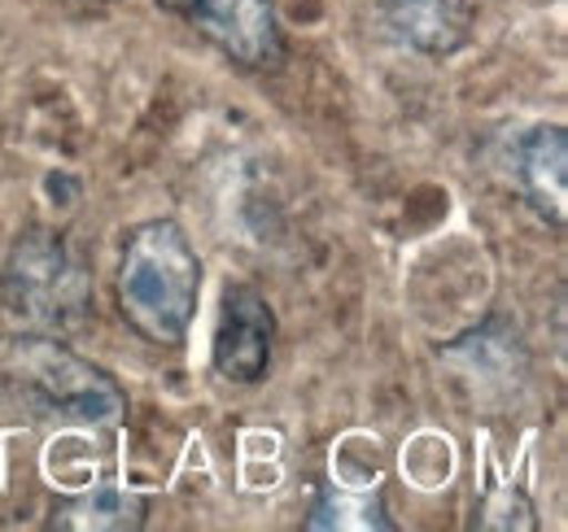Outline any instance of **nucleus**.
Masks as SVG:
<instances>
[{"instance_id": "nucleus-9", "label": "nucleus", "mask_w": 568, "mask_h": 532, "mask_svg": "<svg viewBox=\"0 0 568 532\" xmlns=\"http://www.w3.org/2000/svg\"><path fill=\"white\" fill-rule=\"evenodd\" d=\"M346 515H363L372 529H381V532L394 529V520L385 515L381 502H372V498H351V493H324V498L315 502L306 529H346Z\"/></svg>"}, {"instance_id": "nucleus-2", "label": "nucleus", "mask_w": 568, "mask_h": 532, "mask_svg": "<svg viewBox=\"0 0 568 532\" xmlns=\"http://www.w3.org/2000/svg\"><path fill=\"white\" fill-rule=\"evenodd\" d=\"M0 310L22 336H67L92 315V279L62 232L13 236L0 266Z\"/></svg>"}, {"instance_id": "nucleus-7", "label": "nucleus", "mask_w": 568, "mask_h": 532, "mask_svg": "<svg viewBox=\"0 0 568 532\" xmlns=\"http://www.w3.org/2000/svg\"><path fill=\"white\" fill-rule=\"evenodd\" d=\"M516 180L529 205L551 223L565 227V184H568V135L565 127H534L516 144Z\"/></svg>"}, {"instance_id": "nucleus-6", "label": "nucleus", "mask_w": 568, "mask_h": 532, "mask_svg": "<svg viewBox=\"0 0 568 532\" xmlns=\"http://www.w3.org/2000/svg\"><path fill=\"white\" fill-rule=\"evenodd\" d=\"M381 18L425 58H455L473 40V13L464 0H376Z\"/></svg>"}, {"instance_id": "nucleus-1", "label": "nucleus", "mask_w": 568, "mask_h": 532, "mask_svg": "<svg viewBox=\"0 0 568 532\" xmlns=\"http://www.w3.org/2000/svg\"><path fill=\"white\" fill-rule=\"evenodd\" d=\"M119 315L149 345H180L202 301V258L175 218H149L128 232L119 275Z\"/></svg>"}, {"instance_id": "nucleus-3", "label": "nucleus", "mask_w": 568, "mask_h": 532, "mask_svg": "<svg viewBox=\"0 0 568 532\" xmlns=\"http://www.w3.org/2000/svg\"><path fill=\"white\" fill-rule=\"evenodd\" d=\"M9 389L22 406L58 423L110 428L128 410L123 389L58 336H18V345L9 349Z\"/></svg>"}, {"instance_id": "nucleus-5", "label": "nucleus", "mask_w": 568, "mask_h": 532, "mask_svg": "<svg viewBox=\"0 0 568 532\" xmlns=\"http://www.w3.org/2000/svg\"><path fill=\"white\" fill-rule=\"evenodd\" d=\"M272 349H276L272 301L250 284H232L223 293L211 340L214 376L227 380V385H258L272 367Z\"/></svg>"}, {"instance_id": "nucleus-4", "label": "nucleus", "mask_w": 568, "mask_h": 532, "mask_svg": "<svg viewBox=\"0 0 568 532\" xmlns=\"http://www.w3.org/2000/svg\"><path fill=\"white\" fill-rule=\"evenodd\" d=\"M202 40L245 70H276L284 62L281 13L272 0H162Z\"/></svg>"}, {"instance_id": "nucleus-8", "label": "nucleus", "mask_w": 568, "mask_h": 532, "mask_svg": "<svg viewBox=\"0 0 568 532\" xmlns=\"http://www.w3.org/2000/svg\"><path fill=\"white\" fill-rule=\"evenodd\" d=\"M144 524V502L123 493V489H97V493H83L74 502H62L53 511V529H141Z\"/></svg>"}]
</instances>
